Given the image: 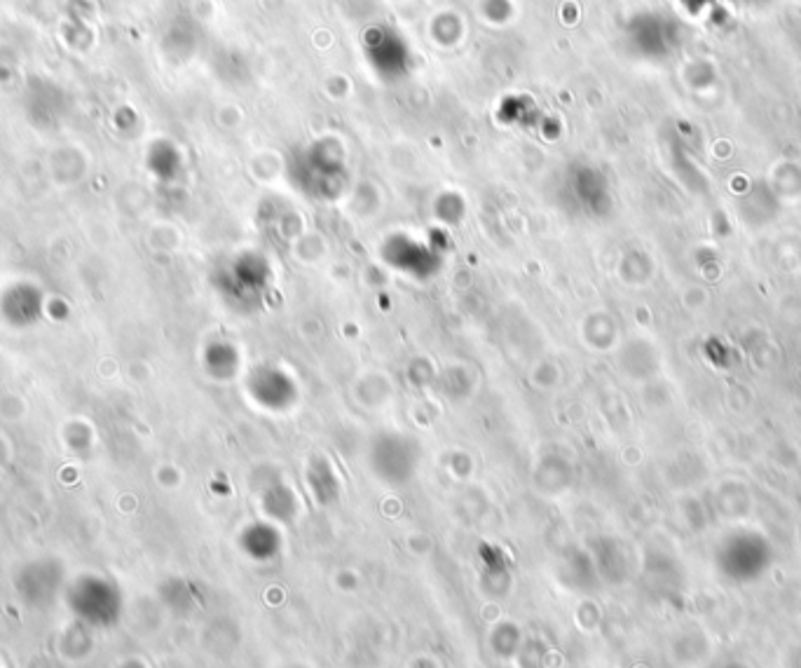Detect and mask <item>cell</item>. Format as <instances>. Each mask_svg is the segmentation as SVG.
<instances>
[{"instance_id":"1","label":"cell","mask_w":801,"mask_h":668,"mask_svg":"<svg viewBox=\"0 0 801 668\" xmlns=\"http://www.w3.org/2000/svg\"><path fill=\"white\" fill-rule=\"evenodd\" d=\"M366 52L380 76H403L408 66V52L403 40L387 29H373L366 36Z\"/></svg>"}]
</instances>
